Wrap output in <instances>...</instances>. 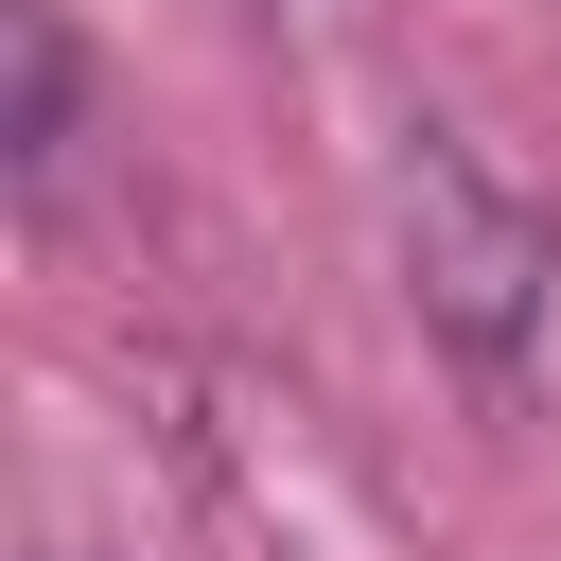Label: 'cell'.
<instances>
[{"label":"cell","mask_w":561,"mask_h":561,"mask_svg":"<svg viewBox=\"0 0 561 561\" xmlns=\"http://www.w3.org/2000/svg\"><path fill=\"white\" fill-rule=\"evenodd\" d=\"M403 298H421V333L456 351V368H526V333H543V298H561V228L456 140V123H421L403 140Z\"/></svg>","instance_id":"obj_1"},{"label":"cell","mask_w":561,"mask_h":561,"mask_svg":"<svg viewBox=\"0 0 561 561\" xmlns=\"http://www.w3.org/2000/svg\"><path fill=\"white\" fill-rule=\"evenodd\" d=\"M0 53H18V175H53L70 123H88V53H70L53 0H0Z\"/></svg>","instance_id":"obj_2"}]
</instances>
